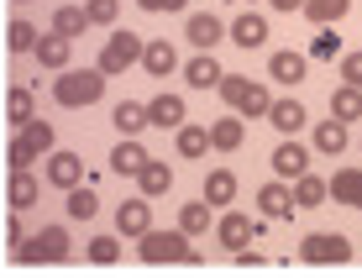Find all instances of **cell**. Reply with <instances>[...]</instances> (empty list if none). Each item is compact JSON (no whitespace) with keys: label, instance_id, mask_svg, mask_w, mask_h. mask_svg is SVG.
<instances>
[{"label":"cell","instance_id":"36","mask_svg":"<svg viewBox=\"0 0 362 278\" xmlns=\"http://www.w3.org/2000/svg\"><path fill=\"white\" fill-rule=\"evenodd\" d=\"M6 116H11V126H21V121H32V116H37V100H32L27 84H16V90L6 95Z\"/></svg>","mask_w":362,"mask_h":278},{"label":"cell","instance_id":"40","mask_svg":"<svg viewBox=\"0 0 362 278\" xmlns=\"http://www.w3.org/2000/svg\"><path fill=\"white\" fill-rule=\"evenodd\" d=\"M6 42H11V53H32L37 27H32V21H11V27H6Z\"/></svg>","mask_w":362,"mask_h":278},{"label":"cell","instance_id":"10","mask_svg":"<svg viewBox=\"0 0 362 278\" xmlns=\"http://www.w3.org/2000/svg\"><path fill=\"white\" fill-rule=\"evenodd\" d=\"M305 74H310V58L305 53H289V47H284V53L268 58V79L273 84H305Z\"/></svg>","mask_w":362,"mask_h":278},{"label":"cell","instance_id":"11","mask_svg":"<svg viewBox=\"0 0 362 278\" xmlns=\"http://www.w3.org/2000/svg\"><path fill=\"white\" fill-rule=\"evenodd\" d=\"M189 116H184V95H153L147 100V126H163V132H173V126H184Z\"/></svg>","mask_w":362,"mask_h":278},{"label":"cell","instance_id":"31","mask_svg":"<svg viewBox=\"0 0 362 278\" xmlns=\"http://www.w3.org/2000/svg\"><path fill=\"white\" fill-rule=\"evenodd\" d=\"M341 53H346V47H341V37H336V27H320V32H315V42L305 47V58H310V63H331V58H341Z\"/></svg>","mask_w":362,"mask_h":278},{"label":"cell","instance_id":"37","mask_svg":"<svg viewBox=\"0 0 362 278\" xmlns=\"http://www.w3.org/2000/svg\"><path fill=\"white\" fill-rule=\"evenodd\" d=\"M179 231H184V236L210 231V205H205V199H189V205L179 210Z\"/></svg>","mask_w":362,"mask_h":278},{"label":"cell","instance_id":"48","mask_svg":"<svg viewBox=\"0 0 362 278\" xmlns=\"http://www.w3.org/2000/svg\"><path fill=\"white\" fill-rule=\"evenodd\" d=\"M236 6H252V0H236Z\"/></svg>","mask_w":362,"mask_h":278},{"label":"cell","instance_id":"3","mask_svg":"<svg viewBox=\"0 0 362 278\" xmlns=\"http://www.w3.org/2000/svg\"><path fill=\"white\" fill-rule=\"evenodd\" d=\"M136 242H142V262H153V268H163V262H194L184 231H153V226H147Z\"/></svg>","mask_w":362,"mask_h":278},{"label":"cell","instance_id":"32","mask_svg":"<svg viewBox=\"0 0 362 278\" xmlns=\"http://www.w3.org/2000/svg\"><path fill=\"white\" fill-rule=\"evenodd\" d=\"M331 116L341 121V126H346V121H362V90H352V84H341V90L331 95Z\"/></svg>","mask_w":362,"mask_h":278},{"label":"cell","instance_id":"1","mask_svg":"<svg viewBox=\"0 0 362 278\" xmlns=\"http://www.w3.org/2000/svg\"><path fill=\"white\" fill-rule=\"evenodd\" d=\"M100 95H105V74L100 69H58V84H53L58 105L79 110V105H95Z\"/></svg>","mask_w":362,"mask_h":278},{"label":"cell","instance_id":"44","mask_svg":"<svg viewBox=\"0 0 362 278\" xmlns=\"http://www.w3.org/2000/svg\"><path fill=\"white\" fill-rule=\"evenodd\" d=\"M236 268H242V273H247V268H263V257H257V252H247V247H242V252H236Z\"/></svg>","mask_w":362,"mask_h":278},{"label":"cell","instance_id":"9","mask_svg":"<svg viewBox=\"0 0 362 278\" xmlns=\"http://www.w3.org/2000/svg\"><path fill=\"white\" fill-rule=\"evenodd\" d=\"M79 179H84V163H79V153H64V147H53V153H47V184L74 189Z\"/></svg>","mask_w":362,"mask_h":278},{"label":"cell","instance_id":"5","mask_svg":"<svg viewBox=\"0 0 362 278\" xmlns=\"http://www.w3.org/2000/svg\"><path fill=\"white\" fill-rule=\"evenodd\" d=\"M16 252L27 262H64L69 257V231H64V226H42L37 236H21Z\"/></svg>","mask_w":362,"mask_h":278},{"label":"cell","instance_id":"43","mask_svg":"<svg viewBox=\"0 0 362 278\" xmlns=\"http://www.w3.org/2000/svg\"><path fill=\"white\" fill-rule=\"evenodd\" d=\"M16 242H21V216H11V221H6V247L16 252Z\"/></svg>","mask_w":362,"mask_h":278},{"label":"cell","instance_id":"4","mask_svg":"<svg viewBox=\"0 0 362 278\" xmlns=\"http://www.w3.org/2000/svg\"><path fill=\"white\" fill-rule=\"evenodd\" d=\"M136 58H142V37L127 32V27H116V32L105 37V47H100V63H95V69L110 79V74H127Z\"/></svg>","mask_w":362,"mask_h":278},{"label":"cell","instance_id":"38","mask_svg":"<svg viewBox=\"0 0 362 278\" xmlns=\"http://www.w3.org/2000/svg\"><path fill=\"white\" fill-rule=\"evenodd\" d=\"M84 21H90V27H116V16H121V6L116 0H84Z\"/></svg>","mask_w":362,"mask_h":278},{"label":"cell","instance_id":"35","mask_svg":"<svg viewBox=\"0 0 362 278\" xmlns=\"http://www.w3.org/2000/svg\"><path fill=\"white\" fill-rule=\"evenodd\" d=\"M173 132H179V158H205V147H210V132L205 126H173Z\"/></svg>","mask_w":362,"mask_h":278},{"label":"cell","instance_id":"24","mask_svg":"<svg viewBox=\"0 0 362 278\" xmlns=\"http://www.w3.org/2000/svg\"><path fill=\"white\" fill-rule=\"evenodd\" d=\"M110 126H116L121 137H142L147 132V105L142 100H121V105L110 110Z\"/></svg>","mask_w":362,"mask_h":278},{"label":"cell","instance_id":"39","mask_svg":"<svg viewBox=\"0 0 362 278\" xmlns=\"http://www.w3.org/2000/svg\"><path fill=\"white\" fill-rule=\"evenodd\" d=\"M84 257H90V262H100V268H110V262L121 257V236H95V242L84 247Z\"/></svg>","mask_w":362,"mask_h":278},{"label":"cell","instance_id":"17","mask_svg":"<svg viewBox=\"0 0 362 278\" xmlns=\"http://www.w3.org/2000/svg\"><path fill=\"white\" fill-rule=\"evenodd\" d=\"M310 142H315V153H326V158H341L352 137H346V126L336 121V116H326V121L315 126V132H310Z\"/></svg>","mask_w":362,"mask_h":278},{"label":"cell","instance_id":"21","mask_svg":"<svg viewBox=\"0 0 362 278\" xmlns=\"http://www.w3.org/2000/svg\"><path fill=\"white\" fill-rule=\"evenodd\" d=\"M231 199H236V173L231 168H210L205 173V205L210 210H226Z\"/></svg>","mask_w":362,"mask_h":278},{"label":"cell","instance_id":"26","mask_svg":"<svg viewBox=\"0 0 362 278\" xmlns=\"http://www.w3.org/2000/svg\"><path fill=\"white\" fill-rule=\"evenodd\" d=\"M289 195H294V210H310V205H326V179H315V173H299V179H294V189H289Z\"/></svg>","mask_w":362,"mask_h":278},{"label":"cell","instance_id":"14","mask_svg":"<svg viewBox=\"0 0 362 278\" xmlns=\"http://www.w3.org/2000/svg\"><path fill=\"white\" fill-rule=\"evenodd\" d=\"M136 189H142L147 199H163L173 189V168H168V163H158V158H147L142 168H136Z\"/></svg>","mask_w":362,"mask_h":278},{"label":"cell","instance_id":"23","mask_svg":"<svg viewBox=\"0 0 362 278\" xmlns=\"http://www.w3.org/2000/svg\"><path fill=\"white\" fill-rule=\"evenodd\" d=\"M257 210H268V216L273 221H289L294 216V195H289V184H263V189H257Z\"/></svg>","mask_w":362,"mask_h":278},{"label":"cell","instance_id":"46","mask_svg":"<svg viewBox=\"0 0 362 278\" xmlns=\"http://www.w3.org/2000/svg\"><path fill=\"white\" fill-rule=\"evenodd\" d=\"M189 0H158V11H184Z\"/></svg>","mask_w":362,"mask_h":278},{"label":"cell","instance_id":"2","mask_svg":"<svg viewBox=\"0 0 362 278\" xmlns=\"http://www.w3.org/2000/svg\"><path fill=\"white\" fill-rule=\"evenodd\" d=\"M216 90H221V100H226L231 110H242V116H263L268 100H273V95H268V84H252L247 74H221Z\"/></svg>","mask_w":362,"mask_h":278},{"label":"cell","instance_id":"18","mask_svg":"<svg viewBox=\"0 0 362 278\" xmlns=\"http://www.w3.org/2000/svg\"><path fill=\"white\" fill-rule=\"evenodd\" d=\"M326 199H341V205L362 210V168H341V173H331Z\"/></svg>","mask_w":362,"mask_h":278},{"label":"cell","instance_id":"12","mask_svg":"<svg viewBox=\"0 0 362 278\" xmlns=\"http://www.w3.org/2000/svg\"><path fill=\"white\" fill-rule=\"evenodd\" d=\"M231 42L236 47H263L268 42V16L263 11H242V16L231 21Z\"/></svg>","mask_w":362,"mask_h":278},{"label":"cell","instance_id":"7","mask_svg":"<svg viewBox=\"0 0 362 278\" xmlns=\"http://www.w3.org/2000/svg\"><path fill=\"white\" fill-rule=\"evenodd\" d=\"M305 168H310V147H299L294 137H284V142L273 147V173H279L284 184H294Z\"/></svg>","mask_w":362,"mask_h":278},{"label":"cell","instance_id":"41","mask_svg":"<svg viewBox=\"0 0 362 278\" xmlns=\"http://www.w3.org/2000/svg\"><path fill=\"white\" fill-rule=\"evenodd\" d=\"M6 163H11V168H32V163H37V153H32V147H27V142L16 137V142L6 147Z\"/></svg>","mask_w":362,"mask_h":278},{"label":"cell","instance_id":"34","mask_svg":"<svg viewBox=\"0 0 362 278\" xmlns=\"http://www.w3.org/2000/svg\"><path fill=\"white\" fill-rule=\"evenodd\" d=\"M64 210H69L74 221H90L95 210H100V195H95V184H74V189H69V205H64Z\"/></svg>","mask_w":362,"mask_h":278},{"label":"cell","instance_id":"6","mask_svg":"<svg viewBox=\"0 0 362 278\" xmlns=\"http://www.w3.org/2000/svg\"><path fill=\"white\" fill-rule=\"evenodd\" d=\"M299 257L315 262V268H331V262H346V257H352V242H346V236H336V231H310L305 242H299Z\"/></svg>","mask_w":362,"mask_h":278},{"label":"cell","instance_id":"28","mask_svg":"<svg viewBox=\"0 0 362 278\" xmlns=\"http://www.w3.org/2000/svg\"><path fill=\"white\" fill-rule=\"evenodd\" d=\"M221 242H226V252H242L247 242H252V221H247L242 210H231V216L221 221Z\"/></svg>","mask_w":362,"mask_h":278},{"label":"cell","instance_id":"47","mask_svg":"<svg viewBox=\"0 0 362 278\" xmlns=\"http://www.w3.org/2000/svg\"><path fill=\"white\" fill-rule=\"evenodd\" d=\"M136 6H142V11H158V0H136Z\"/></svg>","mask_w":362,"mask_h":278},{"label":"cell","instance_id":"13","mask_svg":"<svg viewBox=\"0 0 362 278\" xmlns=\"http://www.w3.org/2000/svg\"><path fill=\"white\" fill-rule=\"evenodd\" d=\"M142 163H147V147L136 142V137H121V142L110 147V173H121V179H136Z\"/></svg>","mask_w":362,"mask_h":278},{"label":"cell","instance_id":"8","mask_svg":"<svg viewBox=\"0 0 362 278\" xmlns=\"http://www.w3.org/2000/svg\"><path fill=\"white\" fill-rule=\"evenodd\" d=\"M147 226H153V210H147V195H136V199H121V210H116V236H142Z\"/></svg>","mask_w":362,"mask_h":278},{"label":"cell","instance_id":"45","mask_svg":"<svg viewBox=\"0 0 362 278\" xmlns=\"http://www.w3.org/2000/svg\"><path fill=\"white\" fill-rule=\"evenodd\" d=\"M268 6H273V11H284V16H289V11H299V6H305V0H268Z\"/></svg>","mask_w":362,"mask_h":278},{"label":"cell","instance_id":"19","mask_svg":"<svg viewBox=\"0 0 362 278\" xmlns=\"http://www.w3.org/2000/svg\"><path fill=\"white\" fill-rule=\"evenodd\" d=\"M184 32H189V42L199 47V53H210V47L226 37V21L210 16V11H199V16H189V27H184Z\"/></svg>","mask_w":362,"mask_h":278},{"label":"cell","instance_id":"33","mask_svg":"<svg viewBox=\"0 0 362 278\" xmlns=\"http://www.w3.org/2000/svg\"><path fill=\"white\" fill-rule=\"evenodd\" d=\"M21 142H27L37 158H47V153L58 147V142H53V126H47V121H37V116H32V121H21Z\"/></svg>","mask_w":362,"mask_h":278},{"label":"cell","instance_id":"22","mask_svg":"<svg viewBox=\"0 0 362 278\" xmlns=\"http://www.w3.org/2000/svg\"><path fill=\"white\" fill-rule=\"evenodd\" d=\"M32 53H37V63H42V69H69V58H74V42H64V37H53V32H47V37H37V42H32Z\"/></svg>","mask_w":362,"mask_h":278},{"label":"cell","instance_id":"30","mask_svg":"<svg viewBox=\"0 0 362 278\" xmlns=\"http://www.w3.org/2000/svg\"><path fill=\"white\" fill-rule=\"evenodd\" d=\"M84 27H90V21H84L79 6H58V11H53V37H64V42L84 37Z\"/></svg>","mask_w":362,"mask_h":278},{"label":"cell","instance_id":"29","mask_svg":"<svg viewBox=\"0 0 362 278\" xmlns=\"http://www.w3.org/2000/svg\"><path fill=\"white\" fill-rule=\"evenodd\" d=\"M346 6H352V0H305L299 11H305V16L315 21V27H336V21L346 16Z\"/></svg>","mask_w":362,"mask_h":278},{"label":"cell","instance_id":"16","mask_svg":"<svg viewBox=\"0 0 362 278\" xmlns=\"http://www.w3.org/2000/svg\"><path fill=\"white\" fill-rule=\"evenodd\" d=\"M221 63H216V53H194L189 63H184V84H194V90H216L221 84Z\"/></svg>","mask_w":362,"mask_h":278},{"label":"cell","instance_id":"27","mask_svg":"<svg viewBox=\"0 0 362 278\" xmlns=\"http://www.w3.org/2000/svg\"><path fill=\"white\" fill-rule=\"evenodd\" d=\"M205 132H210V147H216V153H236V147H242V121H236V116L210 121Z\"/></svg>","mask_w":362,"mask_h":278},{"label":"cell","instance_id":"42","mask_svg":"<svg viewBox=\"0 0 362 278\" xmlns=\"http://www.w3.org/2000/svg\"><path fill=\"white\" fill-rule=\"evenodd\" d=\"M341 79L352 90H362V53H341Z\"/></svg>","mask_w":362,"mask_h":278},{"label":"cell","instance_id":"25","mask_svg":"<svg viewBox=\"0 0 362 278\" xmlns=\"http://www.w3.org/2000/svg\"><path fill=\"white\" fill-rule=\"evenodd\" d=\"M37 195H42V184L32 179V168H11V184H6V199H11V205H16V210H32Z\"/></svg>","mask_w":362,"mask_h":278},{"label":"cell","instance_id":"15","mask_svg":"<svg viewBox=\"0 0 362 278\" xmlns=\"http://www.w3.org/2000/svg\"><path fill=\"white\" fill-rule=\"evenodd\" d=\"M142 63L147 74H153V79H168L173 69H179V53H173V42H163V37H158V42H142Z\"/></svg>","mask_w":362,"mask_h":278},{"label":"cell","instance_id":"20","mask_svg":"<svg viewBox=\"0 0 362 278\" xmlns=\"http://www.w3.org/2000/svg\"><path fill=\"white\" fill-rule=\"evenodd\" d=\"M263 116H268L273 126H279V132H284V137H294V132H299V126H305V121H310V116H305V105H299V100H294V95H289V100H268V110H263Z\"/></svg>","mask_w":362,"mask_h":278}]
</instances>
